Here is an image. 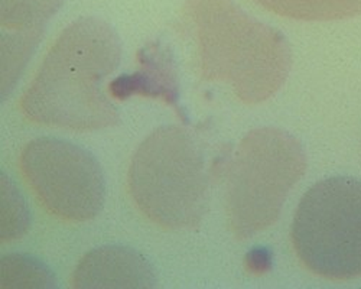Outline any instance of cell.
<instances>
[{
	"mask_svg": "<svg viewBox=\"0 0 361 289\" xmlns=\"http://www.w3.org/2000/svg\"><path fill=\"white\" fill-rule=\"evenodd\" d=\"M120 58L122 42L109 23L96 18L74 22L52 44L22 96L25 118L71 130L114 126L120 116L103 84Z\"/></svg>",
	"mask_w": 361,
	"mask_h": 289,
	"instance_id": "6da1fadb",
	"label": "cell"
},
{
	"mask_svg": "<svg viewBox=\"0 0 361 289\" xmlns=\"http://www.w3.org/2000/svg\"><path fill=\"white\" fill-rule=\"evenodd\" d=\"M190 18L202 80L228 84L246 104L266 102L285 84L292 52L276 29L246 16L228 0H194Z\"/></svg>",
	"mask_w": 361,
	"mask_h": 289,
	"instance_id": "7a4b0ae2",
	"label": "cell"
},
{
	"mask_svg": "<svg viewBox=\"0 0 361 289\" xmlns=\"http://www.w3.org/2000/svg\"><path fill=\"white\" fill-rule=\"evenodd\" d=\"M128 185L139 211L166 230L194 228L208 210L204 155L184 128H159L139 144Z\"/></svg>",
	"mask_w": 361,
	"mask_h": 289,
	"instance_id": "3957f363",
	"label": "cell"
},
{
	"mask_svg": "<svg viewBox=\"0 0 361 289\" xmlns=\"http://www.w3.org/2000/svg\"><path fill=\"white\" fill-rule=\"evenodd\" d=\"M305 171L307 154L295 136L278 128L249 132L226 177L224 207L231 233L246 240L272 227Z\"/></svg>",
	"mask_w": 361,
	"mask_h": 289,
	"instance_id": "277c9868",
	"label": "cell"
},
{
	"mask_svg": "<svg viewBox=\"0 0 361 289\" xmlns=\"http://www.w3.org/2000/svg\"><path fill=\"white\" fill-rule=\"evenodd\" d=\"M292 245L310 272L328 281L361 276V180L325 178L300 198Z\"/></svg>",
	"mask_w": 361,
	"mask_h": 289,
	"instance_id": "5b68a950",
	"label": "cell"
},
{
	"mask_svg": "<svg viewBox=\"0 0 361 289\" xmlns=\"http://www.w3.org/2000/svg\"><path fill=\"white\" fill-rule=\"evenodd\" d=\"M19 166L41 206L54 217L84 223L103 210L104 172L78 144L58 137L34 139L22 149Z\"/></svg>",
	"mask_w": 361,
	"mask_h": 289,
	"instance_id": "8992f818",
	"label": "cell"
},
{
	"mask_svg": "<svg viewBox=\"0 0 361 289\" xmlns=\"http://www.w3.org/2000/svg\"><path fill=\"white\" fill-rule=\"evenodd\" d=\"M70 285L80 289H147L157 285V276L154 268L136 250L123 246H103L81 257Z\"/></svg>",
	"mask_w": 361,
	"mask_h": 289,
	"instance_id": "52a82bcc",
	"label": "cell"
},
{
	"mask_svg": "<svg viewBox=\"0 0 361 289\" xmlns=\"http://www.w3.org/2000/svg\"><path fill=\"white\" fill-rule=\"evenodd\" d=\"M139 60L142 71L113 81L109 89L110 94L117 99L139 94L175 104L178 99V82L169 51L154 44L139 52Z\"/></svg>",
	"mask_w": 361,
	"mask_h": 289,
	"instance_id": "ba28073f",
	"label": "cell"
},
{
	"mask_svg": "<svg viewBox=\"0 0 361 289\" xmlns=\"http://www.w3.org/2000/svg\"><path fill=\"white\" fill-rule=\"evenodd\" d=\"M283 16L305 20H333L361 15V0H259Z\"/></svg>",
	"mask_w": 361,
	"mask_h": 289,
	"instance_id": "9c48e42d",
	"label": "cell"
},
{
	"mask_svg": "<svg viewBox=\"0 0 361 289\" xmlns=\"http://www.w3.org/2000/svg\"><path fill=\"white\" fill-rule=\"evenodd\" d=\"M56 279L41 260L20 253L5 254L0 260V288H55Z\"/></svg>",
	"mask_w": 361,
	"mask_h": 289,
	"instance_id": "30bf717a",
	"label": "cell"
},
{
	"mask_svg": "<svg viewBox=\"0 0 361 289\" xmlns=\"http://www.w3.org/2000/svg\"><path fill=\"white\" fill-rule=\"evenodd\" d=\"M0 238L2 243L19 240L26 235V231L31 226V216H29V209L26 202L15 185V183L2 172V181H0Z\"/></svg>",
	"mask_w": 361,
	"mask_h": 289,
	"instance_id": "8fae6325",
	"label": "cell"
},
{
	"mask_svg": "<svg viewBox=\"0 0 361 289\" xmlns=\"http://www.w3.org/2000/svg\"><path fill=\"white\" fill-rule=\"evenodd\" d=\"M245 266L247 272L262 275L272 266V254L266 249H255L246 256Z\"/></svg>",
	"mask_w": 361,
	"mask_h": 289,
	"instance_id": "7c38bea8",
	"label": "cell"
}]
</instances>
